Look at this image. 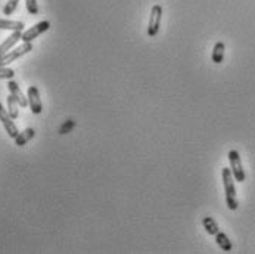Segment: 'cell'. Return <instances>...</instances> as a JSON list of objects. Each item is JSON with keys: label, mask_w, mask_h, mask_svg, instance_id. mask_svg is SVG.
Masks as SVG:
<instances>
[{"label": "cell", "mask_w": 255, "mask_h": 254, "mask_svg": "<svg viewBox=\"0 0 255 254\" xmlns=\"http://www.w3.org/2000/svg\"><path fill=\"white\" fill-rule=\"evenodd\" d=\"M221 178H223L224 192H226V204H227V207L230 210H236L239 203H238V198H236V189H235V183H233L232 170L227 169V167H223Z\"/></svg>", "instance_id": "obj_1"}, {"label": "cell", "mask_w": 255, "mask_h": 254, "mask_svg": "<svg viewBox=\"0 0 255 254\" xmlns=\"http://www.w3.org/2000/svg\"><path fill=\"white\" fill-rule=\"evenodd\" d=\"M31 50H33V43H24V41H22L21 46L13 47L12 50H9V52L0 59V67H7L9 64H12L13 61L22 58L24 55L30 53Z\"/></svg>", "instance_id": "obj_2"}, {"label": "cell", "mask_w": 255, "mask_h": 254, "mask_svg": "<svg viewBox=\"0 0 255 254\" xmlns=\"http://www.w3.org/2000/svg\"><path fill=\"white\" fill-rule=\"evenodd\" d=\"M229 163H230V170L233 175V179L236 182H245V172L242 167V161H241V155L236 149H232L229 152Z\"/></svg>", "instance_id": "obj_3"}, {"label": "cell", "mask_w": 255, "mask_h": 254, "mask_svg": "<svg viewBox=\"0 0 255 254\" xmlns=\"http://www.w3.org/2000/svg\"><path fill=\"white\" fill-rule=\"evenodd\" d=\"M161 19H162V7L159 4H155L150 10V16H149L147 36L155 37L158 34L159 27H161Z\"/></svg>", "instance_id": "obj_4"}, {"label": "cell", "mask_w": 255, "mask_h": 254, "mask_svg": "<svg viewBox=\"0 0 255 254\" xmlns=\"http://www.w3.org/2000/svg\"><path fill=\"white\" fill-rule=\"evenodd\" d=\"M49 28H50V22H49V21H41V22L36 24L34 27H31L30 30L22 31L21 40H22L24 43H33V40H36L37 37L41 36L43 33H46Z\"/></svg>", "instance_id": "obj_5"}, {"label": "cell", "mask_w": 255, "mask_h": 254, "mask_svg": "<svg viewBox=\"0 0 255 254\" xmlns=\"http://www.w3.org/2000/svg\"><path fill=\"white\" fill-rule=\"evenodd\" d=\"M0 121H1V124H3V127H4V130L7 132V135H9L12 139H15V138L18 136L19 130H18V127H16L13 118H12L10 114L7 112V109H4V107H3L1 104H0Z\"/></svg>", "instance_id": "obj_6"}, {"label": "cell", "mask_w": 255, "mask_h": 254, "mask_svg": "<svg viewBox=\"0 0 255 254\" xmlns=\"http://www.w3.org/2000/svg\"><path fill=\"white\" fill-rule=\"evenodd\" d=\"M28 107L31 109L33 114H41L43 111V104H41V99H40V92L36 86H30L28 87Z\"/></svg>", "instance_id": "obj_7"}, {"label": "cell", "mask_w": 255, "mask_h": 254, "mask_svg": "<svg viewBox=\"0 0 255 254\" xmlns=\"http://www.w3.org/2000/svg\"><path fill=\"white\" fill-rule=\"evenodd\" d=\"M21 37H22V31H13L10 36L7 37V38L0 44V59H1L9 50H12V49L19 43Z\"/></svg>", "instance_id": "obj_8"}, {"label": "cell", "mask_w": 255, "mask_h": 254, "mask_svg": "<svg viewBox=\"0 0 255 254\" xmlns=\"http://www.w3.org/2000/svg\"><path fill=\"white\" fill-rule=\"evenodd\" d=\"M7 89H9L10 95L18 101L19 107H22V108H27V107H28V98H25V95H24V93H22V90L19 89V86H18V83H16V81L9 80V83H7Z\"/></svg>", "instance_id": "obj_9"}, {"label": "cell", "mask_w": 255, "mask_h": 254, "mask_svg": "<svg viewBox=\"0 0 255 254\" xmlns=\"http://www.w3.org/2000/svg\"><path fill=\"white\" fill-rule=\"evenodd\" d=\"M34 135H36L34 129L28 127V129H25V130H22V132L18 133V136L15 138V144L18 146H24L27 142H30L34 138Z\"/></svg>", "instance_id": "obj_10"}, {"label": "cell", "mask_w": 255, "mask_h": 254, "mask_svg": "<svg viewBox=\"0 0 255 254\" xmlns=\"http://www.w3.org/2000/svg\"><path fill=\"white\" fill-rule=\"evenodd\" d=\"M24 22L21 21H9V19H0V30H9V31H24Z\"/></svg>", "instance_id": "obj_11"}, {"label": "cell", "mask_w": 255, "mask_h": 254, "mask_svg": "<svg viewBox=\"0 0 255 254\" xmlns=\"http://www.w3.org/2000/svg\"><path fill=\"white\" fill-rule=\"evenodd\" d=\"M216 241L219 244V247L223 250V252H230L232 250V243L229 240V237L224 234V232H217L216 234Z\"/></svg>", "instance_id": "obj_12"}, {"label": "cell", "mask_w": 255, "mask_h": 254, "mask_svg": "<svg viewBox=\"0 0 255 254\" xmlns=\"http://www.w3.org/2000/svg\"><path fill=\"white\" fill-rule=\"evenodd\" d=\"M224 43H216V46H214V49H213V55H211V59H213V62L214 64H221L223 62V59H224Z\"/></svg>", "instance_id": "obj_13"}, {"label": "cell", "mask_w": 255, "mask_h": 254, "mask_svg": "<svg viewBox=\"0 0 255 254\" xmlns=\"http://www.w3.org/2000/svg\"><path fill=\"white\" fill-rule=\"evenodd\" d=\"M7 112L10 114V117L13 120H16L19 117V104H18V101L12 95L7 96Z\"/></svg>", "instance_id": "obj_14"}, {"label": "cell", "mask_w": 255, "mask_h": 254, "mask_svg": "<svg viewBox=\"0 0 255 254\" xmlns=\"http://www.w3.org/2000/svg\"><path fill=\"white\" fill-rule=\"evenodd\" d=\"M202 225H204L205 231H207L210 235H216V234H217V232L220 231L217 222L211 218V216H207V218H204V220H202Z\"/></svg>", "instance_id": "obj_15"}, {"label": "cell", "mask_w": 255, "mask_h": 254, "mask_svg": "<svg viewBox=\"0 0 255 254\" xmlns=\"http://www.w3.org/2000/svg\"><path fill=\"white\" fill-rule=\"evenodd\" d=\"M18 3H19V0H7L6 6L3 7V15H12L16 10Z\"/></svg>", "instance_id": "obj_16"}, {"label": "cell", "mask_w": 255, "mask_h": 254, "mask_svg": "<svg viewBox=\"0 0 255 254\" xmlns=\"http://www.w3.org/2000/svg\"><path fill=\"white\" fill-rule=\"evenodd\" d=\"M15 71L7 67H0V80H12Z\"/></svg>", "instance_id": "obj_17"}, {"label": "cell", "mask_w": 255, "mask_h": 254, "mask_svg": "<svg viewBox=\"0 0 255 254\" xmlns=\"http://www.w3.org/2000/svg\"><path fill=\"white\" fill-rule=\"evenodd\" d=\"M74 127H75V121H73V120H67V121L61 126L59 135H67V133H70Z\"/></svg>", "instance_id": "obj_18"}, {"label": "cell", "mask_w": 255, "mask_h": 254, "mask_svg": "<svg viewBox=\"0 0 255 254\" xmlns=\"http://www.w3.org/2000/svg\"><path fill=\"white\" fill-rule=\"evenodd\" d=\"M25 6L30 15H37L38 13V4L37 0H25Z\"/></svg>", "instance_id": "obj_19"}]
</instances>
